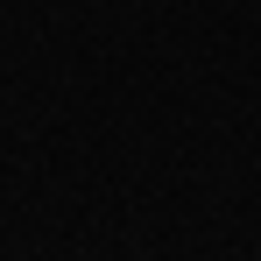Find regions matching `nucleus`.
Returning a JSON list of instances; mask_svg holds the SVG:
<instances>
[]
</instances>
